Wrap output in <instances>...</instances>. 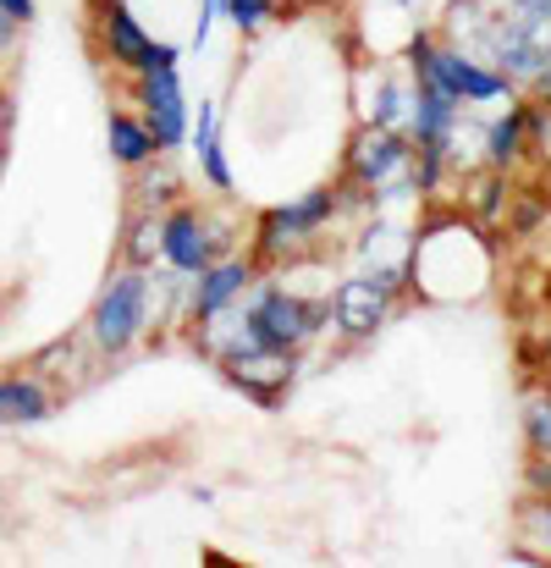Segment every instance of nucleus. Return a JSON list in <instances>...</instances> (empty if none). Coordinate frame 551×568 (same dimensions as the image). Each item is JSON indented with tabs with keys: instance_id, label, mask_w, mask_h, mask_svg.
<instances>
[{
	"instance_id": "obj_2",
	"label": "nucleus",
	"mask_w": 551,
	"mask_h": 568,
	"mask_svg": "<svg viewBox=\"0 0 551 568\" xmlns=\"http://www.w3.org/2000/svg\"><path fill=\"white\" fill-rule=\"evenodd\" d=\"M402 67L414 72L419 89H441V94L463 100L469 111H491V105H508V100L524 94L508 72H497L491 61H480L463 44H447L436 28H419V22H414V33L402 44Z\"/></svg>"
},
{
	"instance_id": "obj_9",
	"label": "nucleus",
	"mask_w": 551,
	"mask_h": 568,
	"mask_svg": "<svg viewBox=\"0 0 551 568\" xmlns=\"http://www.w3.org/2000/svg\"><path fill=\"white\" fill-rule=\"evenodd\" d=\"M133 111L150 122L155 144H161L166 155H177L187 144V128H193L183 67H144V72H133Z\"/></svg>"
},
{
	"instance_id": "obj_5",
	"label": "nucleus",
	"mask_w": 551,
	"mask_h": 568,
	"mask_svg": "<svg viewBox=\"0 0 551 568\" xmlns=\"http://www.w3.org/2000/svg\"><path fill=\"white\" fill-rule=\"evenodd\" d=\"M343 178L359 183L386 204H402V199H419L414 193V139L408 128H375V122H359L343 144Z\"/></svg>"
},
{
	"instance_id": "obj_8",
	"label": "nucleus",
	"mask_w": 551,
	"mask_h": 568,
	"mask_svg": "<svg viewBox=\"0 0 551 568\" xmlns=\"http://www.w3.org/2000/svg\"><path fill=\"white\" fill-rule=\"evenodd\" d=\"M215 371H221V381H226L232 392H243L248 403H259V408H282L287 392H293V381H298V371H304V354L254 348V343L243 337V343H232V348L215 359Z\"/></svg>"
},
{
	"instance_id": "obj_1",
	"label": "nucleus",
	"mask_w": 551,
	"mask_h": 568,
	"mask_svg": "<svg viewBox=\"0 0 551 568\" xmlns=\"http://www.w3.org/2000/svg\"><path fill=\"white\" fill-rule=\"evenodd\" d=\"M331 332V287L304 293L287 276L265 271L248 298H243V337L254 348H276V354H309L320 337Z\"/></svg>"
},
{
	"instance_id": "obj_19",
	"label": "nucleus",
	"mask_w": 551,
	"mask_h": 568,
	"mask_svg": "<svg viewBox=\"0 0 551 568\" xmlns=\"http://www.w3.org/2000/svg\"><path fill=\"white\" fill-rule=\"evenodd\" d=\"M491 17H497V0H447V11H441V22H436V33H441L447 44H463V50H480V39H486V28H491Z\"/></svg>"
},
{
	"instance_id": "obj_6",
	"label": "nucleus",
	"mask_w": 551,
	"mask_h": 568,
	"mask_svg": "<svg viewBox=\"0 0 551 568\" xmlns=\"http://www.w3.org/2000/svg\"><path fill=\"white\" fill-rule=\"evenodd\" d=\"M221 254H237V226L232 221H221V215H210L204 204H187V199L161 210V265L198 276Z\"/></svg>"
},
{
	"instance_id": "obj_16",
	"label": "nucleus",
	"mask_w": 551,
	"mask_h": 568,
	"mask_svg": "<svg viewBox=\"0 0 551 568\" xmlns=\"http://www.w3.org/2000/svg\"><path fill=\"white\" fill-rule=\"evenodd\" d=\"M524 155H530V122H524V94H519V100H508V111L486 116V150H480V166L513 172Z\"/></svg>"
},
{
	"instance_id": "obj_13",
	"label": "nucleus",
	"mask_w": 551,
	"mask_h": 568,
	"mask_svg": "<svg viewBox=\"0 0 551 568\" xmlns=\"http://www.w3.org/2000/svg\"><path fill=\"white\" fill-rule=\"evenodd\" d=\"M414 72L408 67H375V89L359 100V122H375V128H408L414 116Z\"/></svg>"
},
{
	"instance_id": "obj_11",
	"label": "nucleus",
	"mask_w": 551,
	"mask_h": 568,
	"mask_svg": "<svg viewBox=\"0 0 551 568\" xmlns=\"http://www.w3.org/2000/svg\"><path fill=\"white\" fill-rule=\"evenodd\" d=\"M259 276H265V271H259V260H254L248 248H243V254H221V260H210V265L187 282V321H210V315L243 304L248 287H254Z\"/></svg>"
},
{
	"instance_id": "obj_26",
	"label": "nucleus",
	"mask_w": 551,
	"mask_h": 568,
	"mask_svg": "<svg viewBox=\"0 0 551 568\" xmlns=\"http://www.w3.org/2000/svg\"><path fill=\"white\" fill-rule=\"evenodd\" d=\"M17 133V94L0 83V139H11Z\"/></svg>"
},
{
	"instance_id": "obj_31",
	"label": "nucleus",
	"mask_w": 551,
	"mask_h": 568,
	"mask_svg": "<svg viewBox=\"0 0 551 568\" xmlns=\"http://www.w3.org/2000/svg\"><path fill=\"white\" fill-rule=\"evenodd\" d=\"M547 105H551V94H547Z\"/></svg>"
},
{
	"instance_id": "obj_22",
	"label": "nucleus",
	"mask_w": 551,
	"mask_h": 568,
	"mask_svg": "<svg viewBox=\"0 0 551 568\" xmlns=\"http://www.w3.org/2000/svg\"><path fill=\"white\" fill-rule=\"evenodd\" d=\"M524 453L551 458V386H530L524 397Z\"/></svg>"
},
{
	"instance_id": "obj_4",
	"label": "nucleus",
	"mask_w": 551,
	"mask_h": 568,
	"mask_svg": "<svg viewBox=\"0 0 551 568\" xmlns=\"http://www.w3.org/2000/svg\"><path fill=\"white\" fill-rule=\"evenodd\" d=\"M150 321H155V276L139 265H122L105 276V287L89 310L83 343L94 348V359H122L150 337Z\"/></svg>"
},
{
	"instance_id": "obj_3",
	"label": "nucleus",
	"mask_w": 551,
	"mask_h": 568,
	"mask_svg": "<svg viewBox=\"0 0 551 568\" xmlns=\"http://www.w3.org/2000/svg\"><path fill=\"white\" fill-rule=\"evenodd\" d=\"M337 221H343V193H337V183H315L309 193L282 199V204H265V210L254 215L248 254L259 260V271H287V265L304 260Z\"/></svg>"
},
{
	"instance_id": "obj_18",
	"label": "nucleus",
	"mask_w": 551,
	"mask_h": 568,
	"mask_svg": "<svg viewBox=\"0 0 551 568\" xmlns=\"http://www.w3.org/2000/svg\"><path fill=\"white\" fill-rule=\"evenodd\" d=\"M50 408H55V397L39 371L0 376V425H39V419H50Z\"/></svg>"
},
{
	"instance_id": "obj_15",
	"label": "nucleus",
	"mask_w": 551,
	"mask_h": 568,
	"mask_svg": "<svg viewBox=\"0 0 551 568\" xmlns=\"http://www.w3.org/2000/svg\"><path fill=\"white\" fill-rule=\"evenodd\" d=\"M105 150H111V161H116L122 172H139V166H150L155 155H166V150L155 144L150 122H144L133 105H111V116H105Z\"/></svg>"
},
{
	"instance_id": "obj_12",
	"label": "nucleus",
	"mask_w": 551,
	"mask_h": 568,
	"mask_svg": "<svg viewBox=\"0 0 551 568\" xmlns=\"http://www.w3.org/2000/svg\"><path fill=\"white\" fill-rule=\"evenodd\" d=\"M187 150H193V161H198L204 189L221 193V199H232V193H237V172H232V161H226V139H221V111H215L210 100H198V111H193Z\"/></svg>"
},
{
	"instance_id": "obj_24",
	"label": "nucleus",
	"mask_w": 551,
	"mask_h": 568,
	"mask_svg": "<svg viewBox=\"0 0 551 568\" xmlns=\"http://www.w3.org/2000/svg\"><path fill=\"white\" fill-rule=\"evenodd\" d=\"M547 215H551V204L541 193H513V204H508V232H513V237H530Z\"/></svg>"
},
{
	"instance_id": "obj_20",
	"label": "nucleus",
	"mask_w": 551,
	"mask_h": 568,
	"mask_svg": "<svg viewBox=\"0 0 551 568\" xmlns=\"http://www.w3.org/2000/svg\"><path fill=\"white\" fill-rule=\"evenodd\" d=\"M133 178H139V183H133V199H139L144 210H166V204H177L183 189H187L183 172H177L166 155H155V161H150V166H139Z\"/></svg>"
},
{
	"instance_id": "obj_30",
	"label": "nucleus",
	"mask_w": 551,
	"mask_h": 568,
	"mask_svg": "<svg viewBox=\"0 0 551 568\" xmlns=\"http://www.w3.org/2000/svg\"><path fill=\"white\" fill-rule=\"evenodd\" d=\"M298 11H315V6H331V0H293Z\"/></svg>"
},
{
	"instance_id": "obj_27",
	"label": "nucleus",
	"mask_w": 551,
	"mask_h": 568,
	"mask_svg": "<svg viewBox=\"0 0 551 568\" xmlns=\"http://www.w3.org/2000/svg\"><path fill=\"white\" fill-rule=\"evenodd\" d=\"M17 39H22V22H17V17H6V11H0V61H6V55H11V50H17Z\"/></svg>"
},
{
	"instance_id": "obj_7",
	"label": "nucleus",
	"mask_w": 551,
	"mask_h": 568,
	"mask_svg": "<svg viewBox=\"0 0 551 568\" xmlns=\"http://www.w3.org/2000/svg\"><path fill=\"white\" fill-rule=\"evenodd\" d=\"M89 11H94V39H100V50H105L111 67H122V72L183 67V50H177V44H161V39L133 17L127 0H89Z\"/></svg>"
},
{
	"instance_id": "obj_10",
	"label": "nucleus",
	"mask_w": 551,
	"mask_h": 568,
	"mask_svg": "<svg viewBox=\"0 0 551 568\" xmlns=\"http://www.w3.org/2000/svg\"><path fill=\"white\" fill-rule=\"evenodd\" d=\"M397 304L402 298L391 287H380L369 271H348L343 282H331V332L343 343L365 348V343H375L386 332V321L397 315Z\"/></svg>"
},
{
	"instance_id": "obj_29",
	"label": "nucleus",
	"mask_w": 551,
	"mask_h": 568,
	"mask_svg": "<svg viewBox=\"0 0 551 568\" xmlns=\"http://www.w3.org/2000/svg\"><path fill=\"white\" fill-rule=\"evenodd\" d=\"M6 166H11V139H0V178H6Z\"/></svg>"
},
{
	"instance_id": "obj_25",
	"label": "nucleus",
	"mask_w": 551,
	"mask_h": 568,
	"mask_svg": "<svg viewBox=\"0 0 551 568\" xmlns=\"http://www.w3.org/2000/svg\"><path fill=\"white\" fill-rule=\"evenodd\" d=\"M215 22H226V0H198V17H193V50H204L210 44V33H215Z\"/></svg>"
},
{
	"instance_id": "obj_23",
	"label": "nucleus",
	"mask_w": 551,
	"mask_h": 568,
	"mask_svg": "<svg viewBox=\"0 0 551 568\" xmlns=\"http://www.w3.org/2000/svg\"><path fill=\"white\" fill-rule=\"evenodd\" d=\"M519 541L535 547L551 564V497H535V491H530V503H524V514H519Z\"/></svg>"
},
{
	"instance_id": "obj_28",
	"label": "nucleus",
	"mask_w": 551,
	"mask_h": 568,
	"mask_svg": "<svg viewBox=\"0 0 551 568\" xmlns=\"http://www.w3.org/2000/svg\"><path fill=\"white\" fill-rule=\"evenodd\" d=\"M0 11H6V17H17L22 28H28V22L39 17V6H33V0H0Z\"/></svg>"
},
{
	"instance_id": "obj_17",
	"label": "nucleus",
	"mask_w": 551,
	"mask_h": 568,
	"mask_svg": "<svg viewBox=\"0 0 551 568\" xmlns=\"http://www.w3.org/2000/svg\"><path fill=\"white\" fill-rule=\"evenodd\" d=\"M463 111H469L463 100H452L441 89H419L414 94V116H408V139L414 144H447L452 150V133H458Z\"/></svg>"
},
{
	"instance_id": "obj_21",
	"label": "nucleus",
	"mask_w": 551,
	"mask_h": 568,
	"mask_svg": "<svg viewBox=\"0 0 551 568\" xmlns=\"http://www.w3.org/2000/svg\"><path fill=\"white\" fill-rule=\"evenodd\" d=\"M122 243H127V248H122V265L150 271V265L161 260V215L139 204V215H133V226H127V237H122Z\"/></svg>"
},
{
	"instance_id": "obj_14",
	"label": "nucleus",
	"mask_w": 551,
	"mask_h": 568,
	"mask_svg": "<svg viewBox=\"0 0 551 568\" xmlns=\"http://www.w3.org/2000/svg\"><path fill=\"white\" fill-rule=\"evenodd\" d=\"M508 204H513V172L469 166V172L458 178V210H463L480 232L497 226V215H508Z\"/></svg>"
}]
</instances>
